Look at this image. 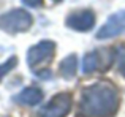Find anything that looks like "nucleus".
Here are the masks:
<instances>
[{
    "label": "nucleus",
    "instance_id": "f257e3e1",
    "mask_svg": "<svg viewBox=\"0 0 125 117\" xmlns=\"http://www.w3.org/2000/svg\"><path fill=\"white\" fill-rule=\"evenodd\" d=\"M117 106L119 95L116 87L103 81L84 89L79 109L84 117H113Z\"/></svg>",
    "mask_w": 125,
    "mask_h": 117
},
{
    "label": "nucleus",
    "instance_id": "f03ea898",
    "mask_svg": "<svg viewBox=\"0 0 125 117\" xmlns=\"http://www.w3.org/2000/svg\"><path fill=\"white\" fill-rule=\"evenodd\" d=\"M32 24H33L32 14L27 10H22V8H14L0 16V29L11 35L29 30Z\"/></svg>",
    "mask_w": 125,
    "mask_h": 117
},
{
    "label": "nucleus",
    "instance_id": "7ed1b4c3",
    "mask_svg": "<svg viewBox=\"0 0 125 117\" xmlns=\"http://www.w3.org/2000/svg\"><path fill=\"white\" fill-rule=\"evenodd\" d=\"M116 58V51L111 52L109 49H101L89 52L83 60V73L92 74L95 71H103L111 67V63Z\"/></svg>",
    "mask_w": 125,
    "mask_h": 117
},
{
    "label": "nucleus",
    "instance_id": "20e7f679",
    "mask_svg": "<svg viewBox=\"0 0 125 117\" xmlns=\"http://www.w3.org/2000/svg\"><path fill=\"white\" fill-rule=\"evenodd\" d=\"M71 109V97L68 93H57L43 105L38 111V117H65Z\"/></svg>",
    "mask_w": 125,
    "mask_h": 117
},
{
    "label": "nucleus",
    "instance_id": "39448f33",
    "mask_svg": "<svg viewBox=\"0 0 125 117\" xmlns=\"http://www.w3.org/2000/svg\"><path fill=\"white\" fill-rule=\"evenodd\" d=\"M54 49H55V44L49 40H43L40 43H37L27 52V65L32 70H35L37 67L48 63L54 56Z\"/></svg>",
    "mask_w": 125,
    "mask_h": 117
},
{
    "label": "nucleus",
    "instance_id": "423d86ee",
    "mask_svg": "<svg viewBox=\"0 0 125 117\" xmlns=\"http://www.w3.org/2000/svg\"><path fill=\"white\" fill-rule=\"evenodd\" d=\"M124 32H125V10L114 13L108 18L106 24L97 32V38L98 40H106V38L119 37Z\"/></svg>",
    "mask_w": 125,
    "mask_h": 117
},
{
    "label": "nucleus",
    "instance_id": "0eeeda50",
    "mask_svg": "<svg viewBox=\"0 0 125 117\" xmlns=\"http://www.w3.org/2000/svg\"><path fill=\"white\" fill-rule=\"evenodd\" d=\"M67 27L78 32H87L95 25V14L92 10H79L71 13L65 21Z\"/></svg>",
    "mask_w": 125,
    "mask_h": 117
},
{
    "label": "nucleus",
    "instance_id": "6e6552de",
    "mask_svg": "<svg viewBox=\"0 0 125 117\" xmlns=\"http://www.w3.org/2000/svg\"><path fill=\"white\" fill-rule=\"evenodd\" d=\"M13 100L21 103V105L35 106V105H38V103L43 101V92L40 89H37V87H27V89L21 90Z\"/></svg>",
    "mask_w": 125,
    "mask_h": 117
},
{
    "label": "nucleus",
    "instance_id": "1a4fd4ad",
    "mask_svg": "<svg viewBox=\"0 0 125 117\" xmlns=\"http://www.w3.org/2000/svg\"><path fill=\"white\" fill-rule=\"evenodd\" d=\"M76 70H78V57L76 54H70L68 57H65L60 63V74L67 79L73 78L76 74Z\"/></svg>",
    "mask_w": 125,
    "mask_h": 117
},
{
    "label": "nucleus",
    "instance_id": "9d476101",
    "mask_svg": "<svg viewBox=\"0 0 125 117\" xmlns=\"http://www.w3.org/2000/svg\"><path fill=\"white\" fill-rule=\"evenodd\" d=\"M16 63H18V58H16L14 56L10 57L6 62H3V63H0V81L3 79V78L6 76V74L10 73V71L13 70V68L16 67Z\"/></svg>",
    "mask_w": 125,
    "mask_h": 117
},
{
    "label": "nucleus",
    "instance_id": "9b49d317",
    "mask_svg": "<svg viewBox=\"0 0 125 117\" xmlns=\"http://www.w3.org/2000/svg\"><path fill=\"white\" fill-rule=\"evenodd\" d=\"M116 63H117V70L125 76V48L120 46L116 51Z\"/></svg>",
    "mask_w": 125,
    "mask_h": 117
},
{
    "label": "nucleus",
    "instance_id": "f8f14e48",
    "mask_svg": "<svg viewBox=\"0 0 125 117\" xmlns=\"http://www.w3.org/2000/svg\"><path fill=\"white\" fill-rule=\"evenodd\" d=\"M22 3L27 6H30V8H35V6H38L41 3V0H22Z\"/></svg>",
    "mask_w": 125,
    "mask_h": 117
}]
</instances>
